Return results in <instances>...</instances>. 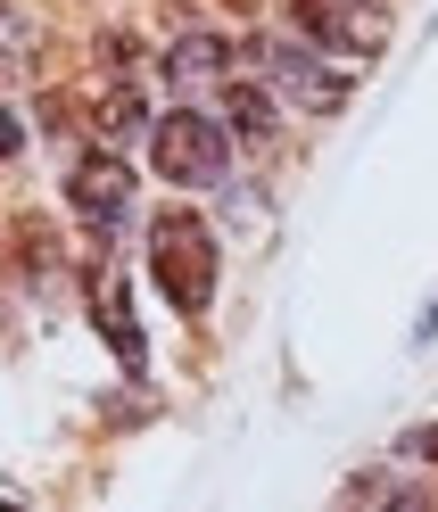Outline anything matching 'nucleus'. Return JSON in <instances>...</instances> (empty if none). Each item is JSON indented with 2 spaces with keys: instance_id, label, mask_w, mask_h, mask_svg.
Masks as SVG:
<instances>
[{
  "instance_id": "1",
  "label": "nucleus",
  "mask_w": 438,
  "mask_h": 512,
  "mask_svg": "<svg viewBox=\"0 0 438 512\" xmlns=\"http://www.w3.org/2000/svg\"><path fill=\"white\" fill-rule=\"evenodd\" d=\"M149 281L166 290V306L182 323H199L215 306V232L191 207H158L149 215Z\"/></svg>"
},
{
  "instance_id": "2",
  "label": "nucleus",
  "mask_w": 438,
  "mask_h": 512,
  "mask_svg": "<svg viewBox=\"0 0 438 512\" xmlns=\"http://www.w3.org/2000/svg\"><path fill=\"white\" fill-rule=\"evenodd\" d=\"M149 166L174 190H215L232 174V133L215 116H199V108H174V116L149 124Z\"/></svg>"
},
{
  "instance_id": "3",
  "label": "nucleus",
  "mask_w": 438,
  "mask_h": 512,
  "mask_svg": "<svg viewBox=\"0 0 438 512\" xmlns=\"http://www.w3.org/2000/svg\"><path fill=\"white\" fill-rule=\"evenodd\" d=\"M232 58H248L257 75H273V83L290 91V100H298L306 116H339V108H348V91H356L339 67H323L315 50H298V42H273V34H248V42H232Z\"/></svg>"
},
{
  "instance_id": "4",
  "label": "nucleus",
  "mask_w": 438,
  "mask_h": 512,
  "mask_svg": "<svg viewBox=\"0 0 438 512\" xmlns=\"http://www.w3.org/2000/svg\"><path fill=\"white\" fill-rule=\"evenodd\" d=\"M67 207L91 223V232H116V223L133 215V157L108 149V141H91L67 166Z\"/></svg>"
},
{
  "instance_id": "5",
  "label": "nucleus",
  "mask_w": 438,
  "mask_h": 512,
  "mask_svg": "<svg viewBox=\"0 0 438 512\" xmlns=\"http://www.w3.org/2000/svg\"><path fill=\"white\" fill-rule=\"evenodd\" d=\"M290 25L315 50H348V58L389 50V9L381 0H290Z\"/></svg>"
},
{
  "instance_id": "6",
  "label": "nucleus",
  "mask_w": 438,
  "mask_h": 512,
  "mask_svg": "<svg viewBox=\"0 0 438 512\" xmlns=\"http://www.w3.org/2000/svg\"><path fill=\"white\" fill-rule=\"evenodd\" d=\"M83 306H91V323H100L108 356H116L124 372H141L149 339H141V314H133V281H124L108 256H91V265H83Z\"/></svg>"
},
{
  "instance_id": "7",
  "label": "nucleus",
  "mask_w": 438,
  "mask_h": 512,
  "mask_svg": "<svg viewBox=\"0 0 438 512\" xmlns=\"http://www.w3.org/2000/svg\"><path fill=\"white\" fill-rule=\"evenodd\" d=\"M75 116L91 124V141H108V149H133V141L149 133V100H141V83H100Z\"/></svg>"
},
{
  "instance_id": "8",
  "label": "nucleus",
  "mask_w": 438,
  "mask_h": 512,
  "mask_svg": "<svg viewBox=\"0 0 438 512\" xmlns=\"http://www.w3.org/2000/svg\"><path fill=\"white\" fill-rule=\"evenodd\" d=\"M215 100H224V133H232L240 149H265V141H273V124H281V108H273V91H265V75H232L224 91H215Z\"/></svg>"
},
{
  "instance_id": "9",
  "label": "nucleus",
  "mask_w": 438,
  "mask_h": 512,
  "mask_svg": "<svg viewBox=\"0 0 438 512\" xmlns=\"http://www.w3.org/2000/svg\"><path fill=\"white\" fill-rule=\"evenodd\" d=\"M166 83L174 91H224L232 83V42L224 34H182L166 50Z\"/></svg>"
},
{
  "instance_id": "10",
  "label": "nucleus",
  "mask_w": 438,
  "mask_h": 512,
  "mask_svg": "<svg viewBox=\"0 0 438 512\" xmlns=\"http://www.w3.org/2000/svg\"><path fill=\"white\" fill-rule=\"evenodd\" d=\"M42 58H50V34L17 9V0H0V91L34 83V75H42Z\"/></svg>"
},
{
  "instance_id": "11",
  "label": "nucleus",
  "mask_w": 438,
  "mask_h": 512,
  "mask_svg": "<svg viewBox=\"0 0 438 512\" xmlns=\"http://www.w3.org/2000/svg\"><path fill=\"white\" fill-rule=\"evenodd\" d=\"M9 256H17V281H25V290H58V281H67V248H58V232H50L42 215H17Z\"/></svg>"
},
{
  "instance_id": "12",
  "label": "nucleus",
  "mask_w": 438,
  "mask_h": 512,
  "mask_svg": "<svg viewBox=\"0 0 438 512\" xmlns=\"http://www.w3.org/2000/svg\"><path fill=\"white\" fill-rule=\"evenodd\" d=\"M91 67H100V83H141L149 50H141L133 25H100V34H91Z\"/></svg>"
},
{
  "instance_id": "13",
  "label": "nucleus",
  "mask_w": 438,
  "mask_h": 512,
  "mask_svg": "<svg viewBox=\"0 0 438 512\" xmlns=\"http://www.w3.org/2000/svg\"><path fill=\"white\" fill-rule=\"evenodd\" d=\"M339 504H430V488H405V479H389V471H364V479L339 488Z\"/></svg>"
},
{
  "instance_id": "14",
  "label": "nucleus",
  "mask_w": 438,
  "mask_h": 512,
  "mask_svg": "<svg viewBox=\"0 0 438 512\" xmlns=\"http://www.w3.org/2000/svg\"><path fill=\"white\" fill-rule=\"evenodd\" d=\"M9 157H25V124H17L9 108H0V166H9Z\"/></svg>"
},
{
  "instance_id": "15",
  "label": "nucleus",
  "mask_w": 438,
  "mask_h": 512,
  "mask_svg": "<svg viewBox=\"0 0 438 512\" xmlns=\"http://www.w3.org/2000/svg\"><path fill=\"white\" fill-rule=\"evenodd\" d=\"M405 455H430L438 463V430H414V438H405Z\"/></svg>"
}]
</instances>
